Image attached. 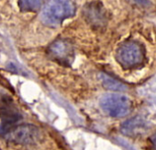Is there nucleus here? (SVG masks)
I'll return each instance as SVG.
<instances>
[{"instance_id": "20e7f679", "label": "nucleus", "mask_w": 156, "mask_h": 150, "mask_svg": "<svg viewBox=\"0 0 156 150\" xmlns=\"http://www.w3.org/2000/svg\"><path fill=\"white\" fill-rule=\"evenodd\" d=\"M41 137L39 128L33 124H22L10 130L6 138L15 144L19 145H31L35 144Z\"/></svg>"}, {"instance_id": "7ed1b4c3", "label": "nucleus", "mask_w": 156, "mask_h": 150, "mask_svg": "<svg viewBox=\"0 0 156 150\" xmlns=\"http://www.w3.org/2000/svg\"><path fill=\"white\" fill-rule=\"evenodd\" d=\"M102 110L109 116L120 118L126 116L131 108L130 100L119 94H107L100 99Z\"/></svg>"}, {"instance_id": "0eeeda50", "label": "nucleus", "mask_w": 156, "mask_h": 150, "mask_svg": "<svg viewBox=\"0 0 156 150\" xmlns=\"http://www.w3.org/2000/svg\"><path fill=\"white\" fill-rule=\"evenodd\" d=\"M99 80L102 84V85L109 90V91H113V92H123L127 90V86L119 82V80L111 77L110 75L107 74V73H100L99 74Z\"/></svg>"}, {"instance_id": "9d476101", "label": "nucleus", "mask_w": 156, "mask_h": 150, "mask_svg": "<svg viewBox=\"0 0 156 150\" xmlns=\"http://www.w3.org/2000/svg\"><path fill=\"white\" fill-rule=\"evenodd\" d=\"M151 144H152L153 150H156V133L153 135V136L151 138Z\"/></svg>"}, {"instance_id": "423d86ee", "label": "nucleus", "mask_w": 156, "mask_h": 150, "mask_svg": "<svg viewBox=\"0 0 156 150\" xmlns=\"http://www.w3.org/2000/svg\"><path fill=\"white\" fill-rule=\"evenodd\" d=\"M145 122L140 117H133L121 125V132L126 135H136L145 129Z\"/></svg>"}, {"instance_id": "39448f33", "label": "nucleus", "mask_w": 156, "mask_h": 150, "mask_svg": "<svg viewBox=\"0 0 156 150\" xmlns=\"http://www.w3.org/2000/svg\"><path fill=\"white\" fill-rule=\"evenodd\" d=\"M48 52L53 60L66 65L72 63L74 58L73 46L65 39H58L54 41L50 46Z\"/></svg>"}, {"instance_id": "6e6552de", "label": "nucleus", "mask_w": 156, "mask_h": 150, "mask_svg": "<svg viewBox=\"0 0 156 150\" xmlns=\"http://www.w3.org/2000/svg\"><path fill=\"white\" fill-rule=\"evenodd\" d=\"M43 3V0H19V6L23 11H36Z\"/></svg>"}, {"instance_id": "f257e3e1", "label": "nucleus", "mask_w": 156, "mask_h": 150, "mask_svg": "<svg viewBox=\"0 0 156 150\" xmlns=\"http://www.w3.org/2000/svg\"><path fill=\"white\" fill-rule=\"evenodd\" d=\"M75 13V5L72 0H49L42 9L41 19L48 27H57Z\"/></svg>"}, {"instance_id": "1a4fd4ad", "label": "nucleus", "mask_w": 156, "mask_h": 150, "mask_svg": "<svg viewBox=\"0 0 156 150\" xmlns=\"http://www.w3.org/2000/svg\"><path fill=\"white\" fill-rule=\"evenodd\" d=\"M133 1L138 3V4H140V5H141V6H148V5H150L149 0H133Z\"/></svg>"}, {"instance_id": "f03ea898", "label": "nucleus", "mask_w": 156, "mask_h": 150, "mask_svg": "<svg viewBox=\"0 0 156 150\" xmlns=\"http://www.w3.org/2000/svg\"><path fill=\"white\" fill-rule=\"evenodd\" d=\"M143 47L136 41H127L121 44L116 53L118 62L125 69H133L144 60Z\"/></svg>"}]
</instances>
